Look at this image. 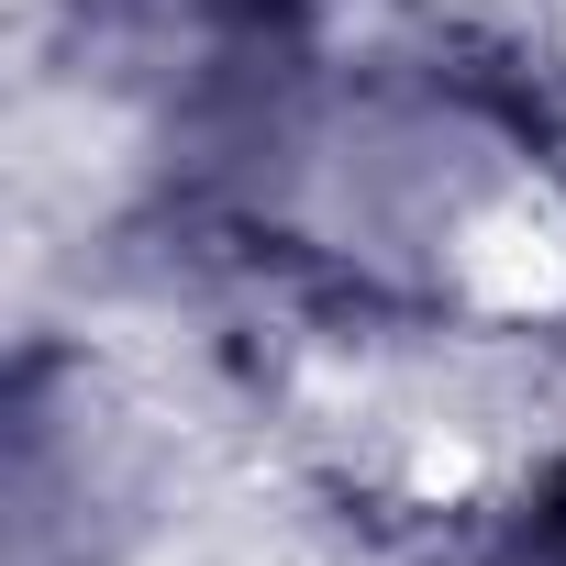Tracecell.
Here are the masks:
<instances>
[{
  "label": "cell",
  "mask_w": 566,
  "mask_h": 566,
  "mask_svg": "<svg viewBox=\"0 0 566 566\" xmlns=\"http://www.w3.org/2000/svg\"><path fill=\"white\" fill-rule=\"evenodd\" d=\"M555 56H566V0H555Z\"/></svg>",
  "instance_id": "obj_2"
},
{
  "label": "cell",
  "mask_w": 566,
  "mask_h": 566,
  "mask_svg": "<svg viewBox=\"0 0 566 566\" xmlns=\"http://www.w3.org/2000/svg\"><path fill=\"white\" fill-rule=\"evenodd\" d=\"M290 233L422 334L566 323V167L478 90H345L290 156Z\"/></svg>",
  "instance_id": "obj_1"
}]
</instances>
